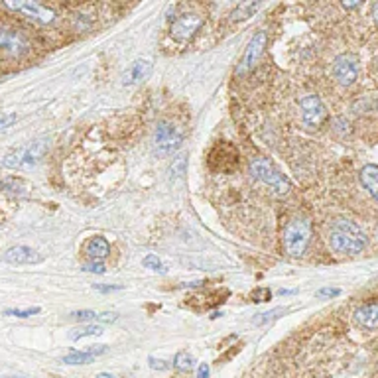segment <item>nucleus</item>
<instances>
[{
	"mask_svg": "<svg viewBox=\"0 0 378 378\" xmlns=\"http://www.w3.org/2000/svg\"><path fill=\"white\" fill-rule=\"evenodd\" d=\"M40 314V307H26V309H6L4 316H10V318H32Z\"/></svg>",
	"mask_w": 378,
	"mask_h": 378,
	"instance_id": "26",
	"label": "nucleus"
},
{
	"mask_svg": "<svg viewBox=\"0 0 378 378\" xmlns=\"http://www.w3.org/2000/svg\"><path fill=\"white\" fill-rule=\"evenodd\" d=\"M154 142H156V148H158L160 154L169 156V154H174V152L182 146V134H180V130H178L176 124L162 121L158 122V126H156Z\"/></svg>",
	"mask_w": 378,
	"mask_h": 378,
	"instance_id": "6",
	"label": "nucleus"
},
{
	"mask_svg": "<svg viewBox=\"0 0 378 378\" xmlns=\"http://www.w3.org/2000/svg\"><path fill=\"white\" fill-rule=\"evenodd\" d=\"M309 239H311V225L307 219H292L290 223L284 228V248L290 257H302L309 244Z\"/></svg>",
	"mask_w": 378,
	"mask_h": 378,
	"instance_id": "2",
	"label": "nucleus"
},
{
	"mask_svg": "<svg viewBox=\"0 0 378 378\" xmlns=\"http://www.w3.org/2000/svg\"><path fill=\"white\" fill-rule=\"evenodd\" d=\"M106 353L105 345H99V349H89V351H75L67 357H63V363L65 364H87L91 363L95 357Z\"/></svg>",
	"mask_w": 378,
	"mask_h": 378,
	"instance_id": "18",
	"label": "nucleus"
},
{
	"mask_svg": "<svg viewBox=\"0 0 378 378\" xmlns=\"http://www.w3.org/2000/svg\"><path fill=\"white\" fill-rule=\"evenodd\" d=\"M217 158H219V166L215 167V169H219V172H231V169H235V167L239 166V152L235 150L231 144H227V142L217 144L211 150L209 160H217Z\"/></svg>",
	"mask_w": 378,
	"mask_h": 378,
	"instance_id": "12",
	"label": "nucleus"
},
{
	"mask_svg": "<svg viewBox=\"0 0 378 378\" xmlns=\"http://www.w3.org/2000/svg\"><path fill=\"white\" fill-rule=\"evenodd\" d=\"M287 309L286 307H276L272 311H266V314H258L257 318H255V323L257 325H262V323H268V321H274V319H278L280 316H284Z\"/></svg>",
	"mask_w": 378,
	"mask_h": 378,
	"instance_id": "23",
	"label": "nucleus"
},
{
	"mask_svg": "<svg viewBox=\"0 0 378 378\" xmlns=\"http://www.w3.org/2000/svg\"><path fill=\"white\" fill-rule=\"evenodd\" d=\"M203 26V18L199 14H183L180 16L174 26H172V36L178 40V42H187L196 36V32Z\"/></svg>",
	"mask_w": 378,
	"mask_h": 378,
	"instance_id": "11",
	"label": "nucleus"
},
{
	"mask_svg": "<svg viewBox=\"0 0 378 378\" xmlns=\"http://www.w3.org/2000/svg\"><path fill=\"white\" fill-rule=\"evenodd\" d=\"M85 252H87V257L91 258V260L101 262V260L110 252V244H108V241L103 239V237H93V239H89L87 244H85Z\"/></svg>",
	"mask_w": 378,
	"mask_h": 378,
	"instance_id": "17",
	"label": "nucleus"
},
{
	"mask_svg": "<svg viewBox=\"0 0 378 378\" xmlns=\"http://www.w3.org/2000/svg\"><path fill=\"white\" fill-rule=\"evenodd\" d=\"M250 174H252V178H257L258 182L266 183L280 196H286L290 191V182L284 178V174H280L272 162H268L266 158H255L250 162Z\"/></svg>",
	"mask_w": 378,
	"mask_h": 378,
	"instance_id": "3",
	"label": "nucleus"
},
{
	"mask_svg": "<svg viewBox=\"0 0 378 378\" xmlns=\"http://www.w3.org/2000/svg\"><path fill=\"white\" fill-rule=\"evenodd\" d=\"M83 272H95V274H105L106 268L103 262H95V260H91V262H87L85 266H83Z\"/></svg>",
	"mask_w": 378,
	"mask_h": 378,
	"instance_id": "28",
	"label": "nucleus"
},
{
	"mask_svg": "<svg viewBox=\"0 0 378 378\" xmlns=\"http://www.w3.org/2000/svg\"><path fill=\"white\" fill-rule=\"evenodd\" d=\"M373 16H375V22L378 24V2L373 6Z\"/></svg>",
	"mask_w": 378,
	"mask_h": 378,
	"instance_id": "35",
	"label": "nucleus"
},
{
	"mask_svg": "<svg viewBox=\"0 0 378 378\" xmlns=\"http://www.w3.org/2000/svg\"><path fill=\"white\" fill-rule=\"evenodd\" d=\"M377 239H378V228H377Z\"/></svg>",
	"mask_w": 378,
	"mask_h": 378,
	"instance_id": "38",
	"label": "nucleus"
},
{
	"mask_svg": "<svg viewBox=\"0 0 378 378\" xmlns=\"http://www.w3.org/2000/svg\"><path fill=\"white\" fill-rule=\"evenodd\" d=\"M209 375H211V368H209V364L207 363L199 364V368H197V378H209Z\"/></svg>",
	"mask_w": 378,
	"mask_h": 378,
	"instance_id": "32",
	"label": "nucleus"
},
{
	"mask_svg": "<svg viewBox=\"0 0 378 378\" xmlns=\"http://www.w3.org/2000/svg\"><path fill=\"white\" fill-rule=\"evenodd\" d=\"M4 6H8L10 10H16L20 14L28 16L32 20L40 22V24H49V22L56 20L54 10H49V8L38 4V2H32V0H16V2L8 0V2H4Z\"/></svg>",
	"mask_w": 378,
	"mask_h": 378,
	"instance_id": "9",
	"label": "nucleus"
},
{
	"mask_svg": "<svg viewBox=\"0 0 378 378\" xmlns=\"http://www.w3.org/2000/svg\"><path fill=\"white\" fill-rule=\"evenodd\" d=\"M97 335H103V327L101 325H83V327H79V329H73V331L69 333V339H83V337H97Z\"/></svg>",
	"mask_w": 378,
	"mask_h": 378,
	"instance_id": "19",
	"label": "nucleus"
},
{
	"mask_svg": "<svg viewBox=\"0 0 378 378\" xmlns=\"http://www.w3.org/2000/svg\"><path fill=\"white\" fill-rule=\"evenodd\" d=\"M97 378H115V377H113V375H108V373H101Z\"/></svg>",
	"mask_w": 378,
	"mask_h": 378,
	"instance_id": "36",
	"label": "nucleus"
},
{
	"mask_svg": "<svg viewBox=\"0 0 378 378\" xmlns=\"http://www.w3.org/2000/svg\"><path fill=\"white\" fill-rule=\"evenodd\" d=\"M270 290H266V287H260V290H255L252 292V298H255V302H268L270 300Z\"/></svg>",
	"mask_w": 378,
	"mask_h": 378,
	"instance_id": "29",
	"label": "nucleus"
},
{
	"mask_svg": "<svg viewBox=\"0 0 378 378\" xmlns=\"http://www.w3.org/2000/svg\"><path fill=\"white\" fill-rule=\"evenodd\" d=\"M14 122H16L14 113H10V115H0V130H6V128H10Z\"/></svg>",
	"mask_w": 378,
	"mask_h": 378,
	"instance_id": "30",
	"label": "nucleus"
},
{
	"mask_svg": "<svg viewBox=\"0 0 378 378\" xmlns=\"http://www.w3.org/2000/svg\"><path fill=\"white\" fill-rule=\"evenodd\" d=\"M333 77L339 85L351 87L359 77V58L355 54H341L333 61Z\"/></svg>",
	"mask_w": 378,
	"mask_h": 378,
	"instance_id": "7",
	"label": "nucleus"
},
{
	"mask_svg": "<svg viewBox=\"0 0 378 378\" xmlns=\"http://www.w3.org/2000/svg\"><path fill=\"white\" fill-rule=\"evenodd\" d=\"M4 378H24V377H4Z\"/></svg>",
	"mask_w": 378,
	"mask_h": 378,
	"instance_id": "37",
	"label": "nucleus"
},
{
	"mask_svg": "<svg viewBox=\"0 0 378 378\" xmlns=\"http://www.w3.org/2000/svg\"><path fill=\"white\" fill-rule=\"evenodd\" d=\"M359 180L363 183L364 189L368 191V196L378 203V166H375V164L364 166L359 174Z\"/></svg>",
	"mask_w": 378,
	"mask_h": 378,
	"instance_id": "16",
	"label": "nucleus"
},
{
	"mask_svg": "<svg viewBox=\"0 0 378 378\" xmlns=\"http://www.w3.org/2000/svg\"><path fill=\"white\" fill-rule=\"evenodd\" d=\"M47 150V140H36L30 146L18 148V150L8 152L2 160L4 167H32L36 166Z\"/></svg>",
	"mask_w": 378,
	"mask_h": 378,
	"instance_id": "4",
	"label": "nucleus"
},
{
	"mask_svg": "<svg viewBox=\"0 0 378 378\" xmlns=\"http://www.w3.org/2000/svg\"><path fill=\"white\" fill-rule=\"evenodd\" d=\"M24 182H20V180H16V178H10V180H4V182H0V189H4V191H8V193H12V196H22L24 193Z\"/></svg>",
	"mask_w": 378,
	"mask_h": 378,
	"instance_id": "21",
	"label": "nucleus"
},
{
	"mask_svg": "<svg viewBox=\"0 0 378 378\" xmlns=\"http://www.w3.org/2000/svg\"><path fill=\"white\" fill-rule=\"evenodd\" d=\"M300 108H302L303 124L307 128H318L327 119V108L321 103L318 95H305L300 99Z\"/></svg>",
	"mask_w": 378,
	"mask_h": 378,
	"instance_id": "8",
	"label": "nucleus"
},
{
	"mask_svg": "<svg viewBox=\"0 0 378 378\" xmlns=\"http://www.w3.org/2000/svg\"><path fill=\"white\" fill-rule=\"evenodd\" d=\"M71 318L77 319V321H99V314L89 311V309H81V311L71 314Z\"/></svg>",
	"mask_w": 378,
	"mask_h": 378,
	"instance_id": "27",
	"label": "nucleus"
},
{
	"mask_svg": "<svg viewBox=\"0 0 378 378\" xmlns=\"http://www.w3.org/2000/svg\"><path fill=\"white\" fill-rule=\"evenodd\" d=\"M359 4H361V2H347V0H345V2H343V8H357Z\"/></svg>",
	"mask_w": 378,
	"mask_h": 378,
	"instance_id": "34",
	"label": "nucleus"
},
{
	"mask_svg": "<svg viewBox=\"0 0 378 378\" xmlns=\"http://www.w3.org/2000/svg\"><path fill=\"white\" fill-rule=\"evenodd\" d=\"M152 73V63L148 60H137L122 75V83L124 85H137L146 81Z\"/></svg>",
	"mask_w": 378,
	"mask_h": 378,
	"instance_id": "14",
	"label": "nucleus"
},
{
	"mask_svg": "<svg viewBox=\"0 0 378 378\" xmlns=\"http://www.w3.org/2000/svg\"><path fill=\"white\" fill-rule=\"evenodd\" d=\"M2 260L10 264H40L44 262V257L28 246H12L2 255Z\"/></svg>",
	"mask_w": 378,
	"mask_h": 378,
	"instance_id": "13",
	"label": "nucleus"
},
{
	"mask_svg": "<svg viewBox=\"0 0 378 378\" xmlns=\"http://www.w3.org/2000/svg\"><path fill=\"white\" fill-rule=\"evenodd\" d=\"M341 294V290L339 287H321L318 290V298H335V296H339Z\"/></svg>",
	"mask_w": 378,
	"mask_h": 378,
	"instance_id": "31",
	"label": "nucleus"
},
{
	"mask_svg": "<svg viewBox=\"0 0 378 378\" xmlns=\"http://www.w3.org/2000/svg\"><path fill=\"white\" fill-rule=\"evenodd\" d=\"M266 42H268L266 32L260 30L252 36V40L248 42V47H246V51H244V56H242L241 65H239V69H237L239 73H244V71H248V69H252V67L257 65V61L260 60V56L264 54Z\"/></svg>",
	"mask_w": 378,
	"mask_h": 378,
	"instance_id": "10",
	"label": "nucleus"
},
{
	"mask_svg": "<svg viewBox=\"0 0 378 378\" xmlns=\"http://www.w3.org/2000/svg\"><path fill=\"white\" fill-rule=\"evenodd\" d=\"M95 290H99V292H119V290H122V286H101V284H95Z\"/></svg>",
	"mask_w": 378,
	"mask_h": 378,
	"instance_id": "33",
	"label": "nucleus"
},
{
	"mask_svg": "<svg viewBox=\"0 0 378 378\" xmlns=\"http://www.w3.org/2000/svg\"><path fill=\"white\" fill-rule=\"evenodd\" d=\"M193 363H196V359H193L187 351H180V353L176 355V359H174V366L180 368V370H191V368H193Z\"/></svg>",
	"mask_w": 378,
	"mask_h": 378,
	"instance_id": "20",
	"label": "nucleus"
},
{
	"mask_svg": "<svg viewBox=\"0 0 378 378\" xmlns=\"http://www.w3.org/2000/svg\"><path fill=\"white\" fill-rule=\"evenodd\" d=\"M329 244L339 255H359L366 246V235L351 219H335L329 228Z\"/></svg>",
	"mask_w": 378,
	"mask_h": 378,
	"instance_id": "1",
	"label": "nucleus"
},
{
	"mask_svg": "<svg viewBox=\"0 0 378 378\" xmlns=\"http://www.w3.org/2000/svg\"><path fill=\"white\" fill-rule=\"evenodd\" d=\"M185 166H187V160H185V156H178V158L174 160V164H172V167H169L172 180H178V178H183V174H185Z\"/></svg>",
	"mask_w": 378,
	"mask_h": 378,
	"instance_id": "24",
	"label": "nucleus"
},
{
	"mask_svg": "<svg viewBox=\"0 0 378 378\" xmlns=\"http://www.w3.org/2000/svg\"><path fill=\"white\" fill-rule=\"evenodd\" d=\"M355 321L364 329H378V303H366L355 311Z\"/></svg>",
	"mask_w": 378,
	"mask_h": 378,
	"instance_id": "15",
	"label": "nucleus"
},
{
	"mask_svg": "<svg viewBox=\"0 0 378 378\" xmlns=\"http://www.w3.org/2000/svg\"><path fill=\"white\" fill-rule=\"evenodd\" d=\"M144 266H146L148 270H154V272H160V274L166 272V268H164L162 260L156 257V255H148V257L144 258Z\"/></svg>",
	"mask_w": 378,
	"mask_h": 378,
	"instance_id": "25",
	"label": "nucleus"
},
{
	"mask_svg": "<svg viewBox=\"0 0 378 378\" xmlns=\"http://www.w3.org/2000/svg\"><path fill=\"white\" fill-rule=\"evenodd\" d=\"M258 2H244V4H241V6H237V10L233 12V20H242V18H248V16H252V12L257 10Z\"/></svg>",
	"mask_w": 378,
	"mask_h": 378,
	"instance_id": "22",
	"label": "nucleus"
},
{
	"mask_svg": "<svg viewBox=\"0 0 378 378\" xmlns=\"http://www.w3.org/2000/svg\"><path fill=\"white\" fill-rule=\"evenodd\" d=\"M28 51H30V40L24 32L0 26V54L10 58H20Z\"/></svg>",
	"mask_w": 378,
	"mask_h": 378,
	"instance_id": "5",
	"label": "nucleus"
}]
</instances>
